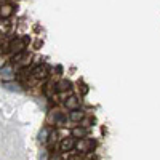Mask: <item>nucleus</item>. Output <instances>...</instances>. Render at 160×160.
Returning <instances> with one entry per match:
<instances>
[{"instance_id": "1", "label": "nucleus", "mask_w": 160, "mask_h": 160, "mask_svg": "<svg viewBox=\"0 0 160 160\" xmlns=\"http://www.w3.org/2000/svg\"><path fill=\"white\" fill-rule=\"evenodd\" d=\"M96 146V141L95 139H90V138H83V139H78L77 141V148L75 151L80 154V152H93V149H95Z\"/></svg>"}, {"instance_id": "2", "label": "nucleus", "mask_w": 160, "mask_h": 160, "mask_svg": "<svg viewBox=\"0 0 160 160\" xmlns=\"http://www.w3.org/2000/svg\"><path fill=\"white\" fill-rule=\"evenodd\" d=\"M77 148V141H75V138L72 136V138H64L62 141H61V144H59V151L61 152H71V151H74Z\"/></svg>"}, {"instance_id": "3", "label": "nucleus", "mask_w": 160, "mask_h": 160, "mask_svg": "<svg viewBox=\"0 0 160 160\" xmlns=\"http://www.w3.org/2000/svg\"><path fill=\"white\" fill-rule=\"evenodd\" d=\"M64 104H66V108H68V109L75 111V109L80 108V99H78L77 96H69V98H66Z\"/></svg>"}, {"instance_id": "4", "label": "nucleus", "mask_w": 160, "mask_h": 160, "mask_svg": "<svg viewBox=\"0 0 160 160\" xmlns=\"http://www.w3.org/2000/svg\"><path fill=\"white\" fill-rule=\"evenodd\" d=\"M83 118H85V114H83L82 109H75V111H71V112H69V120H71V122L80 123Z\"/></svg>"}, {"instance_id": "5", "label": "nucleus", "mask_w": 160, "mask_h": 160, "mask_svg": "<svg viewBox=\"0 0 160 160\" xmlns=\"http://www.w3.org/2000/svg\"><path fill=\"white\" fill-rule=\"evenodd\" d=\"M32 75L35 78H45L48 75V68H47V66H38V68H35L32 71Z\"/></svg>"}, {"instance_id": "6", "label": "nucleus", "mask_w": 160, "mask_h": 160, "mask_svg": "<svg viewBox=\"0 0 160 160\" xmlns=\"http://www.w3.org/2000/svg\"><path fill=\"white\" fill-rule=\"evenodd\" d=\"M72 136L74 138H78V139H83V138L88 136V130L85 127H77V128L72 130Z\"/></svg>"}, {"instance_id": "7", "label": "nucleus", "mask_w": 160, "mask_h": 160, "mask_svg": "<svg viewBox=\"0 0 160 160\" xmlns=\"http://www.w3.org/2000/svg\"><path fill=\"white\" fill-rule=\"evenodd\" d=\"M69 88H71V82H69V80H61V82L56 83V91H59V93H66Z\"/></svg>"}, {"instance_id": "8", "label": "nucleus", "mask_w": 160, "mask_h": 160, "mask_svg": "<svg viewBox=\"0 0 160 160\" xmlns=\"http://www.w3.org/2000/svg\"><path fill=\"white\" fill-rule=\"evenodd\" d=\"M50 135H51V131L45 127L42 131H40V141H42L43 144H48V139H50Z\"/></svg>"}, {"instance_id": "9", "label": "nucleus", "mask_w": 160, "mask_h": 160, "mask_svg": "<svg viewBox=\"0 0 160 160\" xmlns=\"http://www.w3.org/2000/svg\"><path fill=\"white\" fill-rule=\"evenodd\" d=\"M2 78L5 80V82H8V80H11V78H13L11 69L8 68V66H5V68H2Z\"/></svg>"}, {"instance_id": "10", "label": "nucleus", "mask_w": 160, "mask_h": 160, "mask_svg": "<svg viewBox=\"0 0 160 160\" xmlns=\"http://www.w3.org/2000/svg\"><path fill=\"white\" fill-rule=\"evenodd\" d=\"M3 88L5 90H11V91H21V88H19V85L16 83H10V82H3Z\"/></svg>"}, {"instance_id": "11", "label": "nucleus", "mask_w": 160, "mask_h": 160, "mask_svg": "<svg viewBox=\"0 0 160 160\" xmlns=\"http://www.w3.org/2000/svg\"><path fill=\"white\" fill-rule=\"evenodd\" d=\"M91 123H93V120H90V118H83L82 122H80V127L88 128V127H91Z\"/></svg>"}, {"instance_id": "12", "label": "nucleus", "mask_w": 160, "mask_h": 160, "mask_svg": "<svg viewBox=\"0 0 160 160\" xmlns=\"http://www.w3.org/2000/svg\"><path fill=\"white\" fill-rule=\"evenodd\" d=\"M10 13H11L10 7H3V8H2V16H8Z\"/></svg>"}, {"instance_id": "13", "label": "nucleus", "mask_w": 160, "mask_h": 160, "mask_svg": "<svg viewBox=\"0 0 160 160\" xmlns=\"http://www.w3.org/2000/svg\"><path fill=\"white\" fill-rule=\"evenodd\" d=\"M51 160H59V158H58V157H55V158H51Z\"/></svg>"}]
</instances>
